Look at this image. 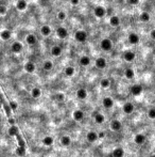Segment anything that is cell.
I'll use <instances>...</instances> for the list:
<instances>
[{
  "label": "cell",
  "mask_w": 155,
  "mask_h": 157,
  "mask_svg": "<svg viewBox=\"0 0 155 157\" xmlns=\"http://www.w3.org/2000/svg\"><path fill=\"white\" fill-rule=\"evenodd\" d=\"M73 38H74V41L76 43H80V44H83L87 41V38H88V34L85 30L83 29H79L76 30L73 34Z\"/></svg>",
  "instance_id": "6da1fadb"
},
{
  "label": "cell",
  "mask_w": 155,
  "mask_h": 157,
  "mask_svg": "<svg viewBox=\"0 0 155 157\" xmlns=\"http://www.w3.org/2000/svg\"><path fill=\"white\" fill-rule=\"evenodd\" d=\"M99 46H100V49H101L102 51L108 52L113 49L114 44H113V41L110 39V38H104V39H102L101 41H100Z\"/></svg>",
  "instance_id": "7a4b0ae2"
},
{
  "label": "cell",
  "mask_w": 155,
  "mask_h": 157,
  "mask_svg": "<svg viewBox=\"0 0 155 157\" xmlns=\"http://www.w3.org/2000/svg\"><path fill=\"white\" fill-rule=\"evenodd\" d=\"M106 14H107V11L103 5H97V7L94 8V16L96 18H104Z\"/></svg>",
  "instance_id": "3957f363"
},
{
  "label": "cell",
  "mask_w": 155,
  "mask_h": 157,
  "mask_svg": "<svg viewBox=\"0 0 155 157\" xmlns=\"http://www.w3.org/2000/svg\"><path fill=\"white\" fill-rule=\"evenodd\" d=\"M55 35L59 38L60 40H65L68 38V30L64 26H59L55 29Z\"/></svg>",
  "instance_id": "277c9868"
},
{
  "label": "cell",
  "mask_w": 155,
  "mask_h": 157,
  "mask_svg": "<svg viewBox=\"0 0 155 157\" xmlns=\"http://www.w3.org/2000/svg\"><path fill=\"white\" fill-rule=\"evenodd\" d=\"M25 42L28 46H35L38 42V38L36 34L34 33H29L26 35V39H25Z\"/></svg>",
  "instance_id": "5b68a950"
},
{
  "label": "cell",
  "mask_w": 155,
  "mask_h": 157,
  "mask_svg": "<svg viewBox=\"0 0 155 157\" xmlns=\"http://www.w3.org/2000/svg\"><path fill=\"white\" fill-rule=\"evenodd\" d=\"M23 48H25L23 44L19 41H14L13 43L11 44V50L14 54H20V52H23Z\"/></svg>",
  "instance_id": "8992f818"
},
{
  "label": "cell",
  "mask_w": 155,
  "mask_h": 157,
  "mask_svg": "<svg viewBox=\"0 0 155 157\" xmlns=\"http://www.w3.org/2000/svg\"><path fill=\"white\" fill-rule=\"evenodd\" d=\"M62 52H63V49H62L61 45H57V44H54V45L50 48V55H51L53 58L61 57Z\"/></svg>",
  "instance_id": "52a82bcc"
},
{
  "label": "cell",
  "mask_w": 155,
  "mask_h": 157,
  "mask_svg": "<svg viewBox=\"0 0 155 157\" xmlns=\"http://www.w3.org/2000/svg\"><path fill=\"white\" fill-rule=\"evenodd\" d=\"M95 66H96L98 70H104V68L107 66V61H106L105 58L98 57L95 60Z\"/></svg>",
  "instance_id": "ba28073f"
},
{
  "label": "cell",
  "mask_w": 155,
  "mask_h": 157,
  "mask_svg": "<svg viewBox=\"0 0 155 157\" xmlns=\"http://www.w3.org/2000/svg\"><path fill=\"white\" fill-rule=\"evenodd\" d=\"M128 41H129V43L132 44V45H137V44L140 42V38H139V35H138L137 33H135V32H131V33L129 34V37H128Z\"/></svg>",
  "instance_id": "9c48e42d"
},
{
  "label": "cell",
  "mask_w": 155,
  "mask_h": 157,
  "mask_svg": "<svg viewBox=\"0 0 155 157\" xmlns=\"http://www.w3.org/2000/svg\"><path fill=\"white\" fill-rule=\"evenodd\" d=\"M16 10L19 12H25L28 9V1L27 0H18L17 2L15 3Z\"/></svg>",
  "instance_id": "30bf717a"
},
{
  "label": "cell",
  "mask_w": 155,
  "mask_h": 157,
  "mask_svg": "<svg viewBox=\"0 0 155 157\" xmlns=\"http://www.w3.org/2000/svg\"><path fill=\"white\" fill-rule=\"evenodd\" d=\"M79 64L83 67H86V66H89L91 64V58L87 55H83L80 57L79 59Z\"/></svg>",
  "instance_id": "8fae6325"
},
{
  "label": "cell",
  "mask_w": 155,
  "mask_h": 157,
  "mask_svg": "<svg viewBox=\"0 0 155 157\" xmlns=\"http://www.w3.org/2000/svg\"><path fill=\"white\" fill-rule=\"evenodd\" d=\"M84 116H85V114H84V112L82 111L81 109L74 110L73 113H72V118H73V120L76 121V122H81V121H83Z\"/></svg>",
  "instance_id": "7c38bea8"
},
{
  "label": "cell",
  "mask_w": 155,
  "mask_h": 157,
  "mask_svg": "<svg viewBox=\"0 0 155 157\" xmlns=\"http://www.w3.org/2000/svg\"><path fill=\"white\" fill-rule=\"evenodd\" d=\"M142 91H144V88L140 84H134L131 87V93L134 96H139L142 93Z\"/></svg>",
  "instance_id": "4fadbf2b"
},
{
  "label": "cell",
  "mask_w": 155,
  "mask_h": 157,
  "mask_svg": "<svg viewBox=\"0 0 155 157\" xmlns=\"http://www.w3.org/2000/svg\"><path fill=\"white\" fill-rule=\"evenodd\" d=\"M12 38V31L10 29H3L0 31V39L2 40V41H9L10 39Z\"/></svg>",
  "instance_id": "5bb4252c"
},
{
  "label": "cell",
  "mask_w": 155,
  "mask_h": 157,
  "mask_svg": "<svg viewBox=\"0 0 155 157\" xmlns=\"http://www.w3.org/2000/svg\"><path fill=\"white\" fill-rule=\"evenodd\" d=\"M23 68H25V71L27 72L28 74H33L36 70V65L33 61H28V62H26Z\"/></svg>",
  "instance_id": "9a60e30c"
},
{
  "label": "cell",
  "mask_w": 155,
  "mask_h": 157,
  "mask_svg": "<svg viewBox=\"0 0 155 157\" xmlns=\"http://www.w3.org/2000/svg\"><path fill=\"white\" fill-rule=\"evenodd\" d=\"M135 58H136V54H135L134 51H132V50H126V51H124V54H123L124 61L133 62L135 60Z\"/></svg>",
  "instance_id": "2e32d148"
},
{
  "label": "cell",
  "mask_w": 155,
  "mask_h": 157,
  "mask_svg": "<svg viewBox=\"0 0 155 157\" xmlns=\"http://www.w3.org/2000/svg\"><path fill=\"white\" fill-rule=\"evenodd\" d=\"M39 31H41V34L43 35L44 38L50 37V35H51V33H52L51 27H50L49 25H43L41 27V29H39Z\"/></svg>",
  "instance_id": "e0dca14e"
},
{
  "label": "cell",
  "mask_w": 155,
  "mask_h": 157,
  "mask_svg": "<svg viewBox=\"0 0 155 157\" xmlns=\"http://www.w3.org/2000/svg\"><path fill=\"white\" fill-rule=\"evenodd\" d=\"M122 110H123V112L126 114H132L135 110V107H134V105H133L131 102H126V104L123 105Z\"/></svg>",
  "instance_id": "ac0fdd59"
},
{
  "label": "cell",
  "mask_w": 155,
  "mask_h": 157,
  "mask_svg": "<svg viewBox=\"0 0 155 157\" xmlns=\"http://www.w3.org/2000/svg\"><path fill=\"white\" fill-rule=\"evenodd\" d=\"M102 105H103V107L106 108V109H110L114 106V100L112 97H110V96H106V97H104L102 100Z\"/></svg>",
  "instance_id": "d6986e66"
},
{
  "label": "cell",
  "mask_w": 155,
  "mask_h": 157,
  "mask_svg": "<svg viewBox=\"0 0 155 157\" xmlns=\"http://www.w3.org/2000/svg\"><path fill=\"white\" fill-rule=\"evenodd\" d=\"M110 129H112L113 132H119V130L122 128V124L119 120H113L112 122H110Z\"/></svg>",
  "instance_id": "ffe728a7"
},
{
  "label": "cell",
  "mask_w": 155,
  "mask_h": 157,
  "mask_svg": "<svg viewBox=\"0 0 155 157\" xmlns=\"http://www.w3.org/2000/svg\"><path fill=\"white\" fill-rule=\"evenodd\" d=\"M86 139H87L88 142L92 143V142H96L97 140L99 139V137H98V134H97L96 132L91 130V132H87V135H86Z\"/></svg>",
  "instance_id": "44dd1931"
},
{
  "label": "cell",
  "mask_w": 155,
  "mask_h": 157,
  "mask_svg": "<svg viewBox=\"0 0 155 157\" xmlns=\"http://www.w3.org/2000/svg\"><path fill=\"white\" fill-rule=\"evenodd\" d=\"M88 93H87V90L84 89V88H80V89L76 90V97L79 98L81 100H84L86 97H87Z\"/></svg>",
  "instance_id": "7402d4cb"
},
{
  "label": "cell",
  "mask_w": 155,
  "mask_h": 157,
  "mask_svg": "<svg viewBox=\"0 0 155 157\" xmlns=\"http://www.w3.org/2000/svg\"><path fill=\"white\" fill-rule=\"evenodd\" d=\"M108 24H110V25L112 26V27H114V28L118 27V26L120 25V18L116 15L110 16V19H108Z\"/></svg>",
  "instance_id": "603a6c76"
},
{
  "label": "cell",
  "mask_w": 155,
  "mask_h": 157,
  "mask_svg": "<svg viewBox=\"0 0 155 157\" xmlns=\"http://www.w3.org/2000/svg\"><path fill=\"white\" fill-rule=\"evenodd\" d=\"M134 142L137 146H141V144H144L146 142V136L142 134H137L134 137Z\"/></svg>",
  "instance_id": "cb8c5ba5"
},
{
  "label": "cell",
  "mask_w": 155,
  "mask_h": 157,
  "mask_svg": "<svg viewBox=\"0 0 155 157\" xmlns=\"http://www.w3.org/2000/svg\"><path fill=\"white\" fill-rule=\"evenodd\" d=\"M53 66H54V64H53V61H52V60H46V61H44V63H43V68H44V71H46V72L52 71V70H53Z\"/></svg>",
  "instance_id": "d4e9b609"
},
{
  "label": "cell",
  "mask_w": 155,
  "mask_h": 157,
  "mask_svg": "<svg viewBox=\"0 0 155 157\" xmlns=\"http://www.w3.org/2000/svg\"><path fill=\"white\" fill-rule=\"evenodd\" d=\"M42 142H43L44 146H51L54 142V139H53V137H51V136H45L43 138V140H42Z\"/></svg>",
  "instance_id": "484cf974"
},
{
  "label": "cell",
  "mask_w": 155,
  "mask_h": 157,
  "mask_svg": "<svg viewBox=\"0 0 155 157\" xmlns=\"http://www.w3.org/2000/svg\"><path fill=\"white\" fill-rule=\"evenodd\" d=\"M94 119H95L96 124H103L104 121H105V116H104L102 113H100V112H97L96 116H94Z\"/></svg>",
  "instance_id": "4316f807"
},
{
  "label": "cell",
  "mask_w": 155,
  "mask_h": 157,
  "mask_svg": "<svg viewBox=\"0 0 155 157\" xmlns=\"http://www.w3.org/2000/svg\"><path fill=\"white\" fill-rule=\"evenodd\" d=\"M124 77H126V79H129V80L133 79V78L135 77V71L131 67L126 68V71H124Z\"/></svg>",
  "instance_id": "83f0119b"
},
{
  "label": "cell",
  "mask_w": 155,
  "mask_h": 157,
  "mask_svg": "<svg viewBox=\"0 0 155 157\" xmlns=\"http://www.w3.org/2000/svg\"><path fill=\"white\" fill-rule=\"evenodd\" d=\"M64 74H65L67 77H72L76 74V68L73 66H67V67L64 70Z\"/></svg>",
  "instance_id": "f1b7e54d"
},
{
  "label": "cell",
  "mask_w": 155,
  "mask_h": 157,
  "mask_svg": "<svg viewBox=\"0 0 155 157\" xmlns=\"http://www.w3.org/2000/svg\"><path fill=\"white\" fill-rule=\"evenodd\" d=\"M31 96L33 98H39L42 96V90L37 87H34L31 90Z\"/></svg>",
  "instance_id": "f546056e"
},
{
  "label": "cell",
  "mask_w": 155,
  "mask_h": 157,
  "mask_svg": "<svg viewBox=\"0 0 155 157\" xmlns=\"http://www.w3.org/2000/svg\"><path fill=\"white\" fill-rule=\"evenodd\" d=\"M61 144L63 146H69L70 144H71V138H70L69 136H67V135H65V136H63L61 138Z\"/></svg>",
  "instance_id": "4dcf8cb0"
},
{
  "label": "cell",
  "mask_w": 155,
  "mask_h": 157,
  "mask_svg": "<svg viewBox=\"0 0 155 157\" xmlns=\"http://www.w3.org/2000/svg\"><path fill=\"white\" fill-rule=\"evenodd\" d=\"M124 151L122 148H116L113 151V157H123Z\"/></svg>",
  "instance_id": "1f68e13d"
},
{
  "label": "cell",
  "mask_w": 155,
  "mask_h": 157,
  "mask_svg": "<svg viewBox=\"0 0 155 157\" xmlns=\"http://www.w3.org/2000/svg\"><path fill=\"white\" fill-rule=\"evenodd\" d=\"M139 19H140V21H142V23H148V21H150V14L146 11L142 12V13L139 15Z\"/></svg>",
  "instance_id": "d6a6232c"
},
{
  "label": "cell",
  "mask_w": 155,
  "mask_h": 157,
  "mask_svg": "<svg viewBox=\"0 0 155 157\" xmlns=\"http://www.w3.org/2000/svg\"><path fill=\"white\" fill-rule=\"evenodd\" d=\"M56 18L61 21H66V18H67V13H66L64 10H61V11H59L57 12V14H56Z\"/></svg>",
  "instance_id": "836d02e7"
},
{
  "label": "cell",
  "mask_w": 155,
  "mask_h": 157,
  "mask_svg": "<svg viewBox=\"0 0 155 157\" xmlns=\"http://www.w3.org/2000/svg\"><path fill=\"white\" fill-rule=\"evenodd\" d=\"M100 86L103 89H107L110 87V80L108 78H102L101 81H100Z\"/></svg>",
  "instance_id": "e575fe53"
},
{
  "label": "cell",
  "mask_w": 155,
  "mask_h": 157,
  "mask_svg": "<svg viewBox=\"0 0 155 157\" xmlns=\"http://www.w3.org/2000/svg\"><path fill=\"white\" fill-rule=\"evenodd\" d=\"M8 132H9L10 136L14 137V136H16V135H17L18 129H17V127H16L15 125H11V127H10L9 130H8Z\"/></svg>",
  "instance_id": "d590c367"
},
{
  "label": "cell",
  "mask_w": 155,
  "mask_h": 157,
  "mask_svg": "<svg viewBox=\"0 0 155 157\" xmlns=\"http://www.w3.org/2000/svg\"><path fill=\"white\" fill-rule=\"evenodd\" d=\"M8 14V7L5 5H0V16L3 17Z\"/></svg>",
  "instance_id": "8d00e7d4"
},
{
  "label": "cell",
  "mask_w": 155,
  "mask_h": 157,
  "mask_svg": "<svg viewBox=\"0 0 155 157\" xmlns=\"http://www.w3.org/2000/svg\"><path fill=\"white\" fill-rule=\"evenodd\" d=\"M148 118L151 120H155V108H151L148 111Z\"/></svg>",
  "instance_id": "74e56055"
},
{
  "label": "cell",
  "mask_w": 155,
  "mask_h": 157,
  "mask_svg": "<svg viewBox=\"0 0 155 157\" xmlns=\"http://www.w3.org/2000/svg\"><path fill=\"white\" fill-rule=\"evenodd\" d=\"M25 154H26V151L23 148H18L17 150H16V155H17V156L23 157V156H25Z\"/></svg>",
  "instance_id": "f35d334b"
},
{
  "label": "cell",
  "mask_w": 155,
  "mask_h": 157,
  "mask_svg": "<svg viewBox=\"0 0 155 157\" xmlns=\"http://www.w3.org/2000/svg\"><path fill=\"white\" fill-rule=\"evenodd\" d=\"M55 98L57 102H64V100H65V94L60 92V93H57L55 95Z\"/></svg>",
  "instance_id": "ab89813d"
},
{
  "label": "cell",
  "mask_w": 155,
  "mask_h": 157,
  "mask_svg": "<svg viewBox=\"0 0 155 157\" xmlns=\"http://www.w3.org/2000/svg\"><path fill=\"white\" fill-rule=\"evenodd\" d=\"M140 0H128V3L131 5H139Z\"/></svg>",
  "instance_id": "60d3db41"
},
{
  "label": "cell",
  "mask_w": 155,
  "mask_h": 157,
  "mask_svg": "<svg viewBox=\"0 0 155 157\" xmlns=\"http://www.w3.org/2000/svg\"><path fill=\"white\" fill-rule=\"evenodd\" d=\"M70 3H71V5H73V7H76V5H80V0H69Z\"/></svg>",
  "instance_id": "b9f144b4"
},
{
  "label": "cell",
  "mask_w": 155,
  "mask_h": 157,
  "mask_svg": "<svg viewBox=\"0 0 155 157\" xmlns=\"http://www.w3.org/2000/svg\"><path fill=\"white\" fill-rule=\"evenodd\" d=\"M17 103H15V102H13V100H12V102H10V107L12 108V109H16V108H17Z\"/></svg>",
  "instance_id": "7bdbcfd3"
},
{
  "label": "cell",
  "mask_w": 155,
  "mask_h": 157,
  "mask_svg": "<svg viewBox=\"0 0 155 157\" xmlns=\"http://www.w3.org/2000/svg\"><path fill=\"white\" fill-rule=\"evenodd\" d=\"M105 132H98V137H99V139H103V138H105Z\"/></svg>",
  "instance_id": "ee69618b"
},
{
  "label": "cell",
  "mask_w": 155,
  "mask_h": 157,
  "mask_svg": "<svg viewBox=\"0 0 155 157\" xmlns=\"http://www.w3.org/2000/svg\"><path fill=\"white\" fill-rule=\"evenodd\" d=\"M150 37L152 40H155V29H152L150 31Z\"/></svg>",
  "instance_id": "f6af8a7d"
},
{
  "label": "cell",
  "mask_w": 155,
  "mask_h": 157,
  "mask_svg": "<svg viewBox=\"0 0 155 157\" xmlns=\"http://www.w3.org/2000/svg\"><path fill=\"white\" fill-rule=\"evenodd\" d=\"M9 123H10V125H15V120H13V119H10Z\"/></svg>",
  "instance_id": "bcb514c9"
},
{
  "label": "cell",
  "mask_w": 155,
  "mask_h": 157,
  "mask_svg": "<svg viewBox=\"0 0 155 157\" xmlns=\"http://www.w3.org/2000/svg\"><path fill=\"white\" fill-rule=\"evenodd\" d=\"M1 107H2V105H1V102H0V109H1Z\"/></svg>",
  "instance_id": "7dc6e473"
},
{
  "label": "cell",
  "mask_w": 155,
  "mask_h": 157,
  "mask_svg": "<svg viewBox=\"0 0 155 157\" xmlns=\"http://www.w3.org/2000/svg\"><path fill=\"white\" fill-rule=\"evenodd\" d=\"M150 157H155V155H151V156Z\"/></svg>",
  "instance_id": "c3c4849f"
},
{
  "label": "cell",
  "mask_w": 155,
  "mask_h": 157,
  "mask_svg": "<svg viewBox=\"0 0 155 157\" xmlns=\"http://www.w3.org/2000/svg\"><path fill=\"white\" fill-rule=\"evenodd\" d=\"M154 62H155V56H154Z\"/></svg>",
  "instance_id": "681fc988"
}]
</instances>
